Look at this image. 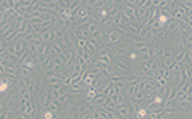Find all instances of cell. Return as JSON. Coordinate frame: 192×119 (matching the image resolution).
Masks as SVG:
<instances>
[{
  "label": "cell",
  "mask_w": 192,
  "mask_h": 119,
  "mask_svg": "<svg viewBox=\"0 0 192 119\" xmlns=\"http://www.w3.org/2000/svg\"><path fill=\"white\" fill-rule=\"evenodd\" d=\"M24 43H26V42H17V43H15V45H12L10 48H7L9 53H10L12 56H19V57H20V53L23 55L24 52H26V50H23Z\"/></svg>",
  "instance_id": "6da1fadb"
},
{
  "label": "cell",
  "mask_w": 192,
  "mask_h": 119,
  "mask_svg": "<svg viewBox=\"0 0 192 119\" xmlns=\"http://www.w3.org/2000/svg\"><path fill=\"white\" fill-rule=\"evenodd\" d=\"M122 15L126 17V19H129L130 22H133V20H136L138 19V13H136V9H130L128 7L125 3H123V6H122Z\"/></svg>",
  "instance_id": "7a4b0ae2"
},
{
  "label": "cell",
  "mask_w": 192,
  "mask_h": 119,
  "mask_svg": "<svg viewBox=\"0 0 192 119\" xmlns=\"http://www.w3.org/2000/svg\"><path fill=\"white\" fill-rule=\"evenodd\" d=\"M33 112H34V105H33L32 101H23L22 99V113L24 115H33Z\"/></svg>",
  "instance_id": "3957f363"
},
{
  "label": "cell",
  "mask_w": 192,
  "mask_h": 119,
  "mask_svg": "<svg viewBox=\"0 0 192 119\" xmlns=\"http://www.w3.org/2000/svg\"><path fill=\"white\" fill-rule=\"evenodd\" d=\"M50 93H49L48 90H42V93L39 96V101H40V105L43 106V108H46V106H50V103H52V98H50Z\"/></svg>",
  "instance_id": "277c9868"
},
{
  "label": "cell",
  "mask_w": 192,
  "mask_h": 119,
  "mask_svg": "<svg viewBox=\"0 0 192 119\" xmlns=\"http://www.w3.org/2000/svg\"><path fill=\"white\" fill-rule=\"evenodd\" d=\"M20 85L23 87H26L29 92H32V93H34L36 92V83H34V80L33 79H23L20 80Z\"/></svg>",
  "instance_id": "5b68a950"
},
{
  "label": "cell",
  "mask_w": 192,
  "mask_h": 119,
  "mask_svg": "<svg viewBox=\"0 0 192 119\" xmlns=\"http://www.w3.org/2000/svg\"><path fill=\"white\" fill-rule=\"evenodd\" d=\"M42 35V43H48L52 39H56V32L53 29H49L45 33H40Z\"/></svg>",
  "instance_id": "8992f818"
},
{
  "label": "cell",
  "mask_w": 192,
  "mask_h": 119,
  "mask_svg": "<svg viewBox=\"0 0 192 119\" xmlns=\"http://www.w3.org/2000/svg\"><path fill=\"white\" fill-rule=\"evenodd\" d=\"M46 82L50 83V85H63V79L62 78H59V76H55V75H52V73H49L48 78H46Z\"/></svg>",
  "instance_id": "52a82bcc"
},
{
  "label": "cell",
  "mask_w": 192,
  "mask_h": 119,
  "mask_svg": "<svg viewBox=\"0 0 192 119\" xmlns=\"http://www.w3.org/2000/svg\"><path fill=\"white\" fill-rule=\"evenodd\" d=\"M120 40V33L118 30H112L108 33V43H118Z\"/></svg>",
  "instance_id": "ba28073f"
},
{
  "label": "cell",
  "mask_w": 192,
  "mask_h": 119,
  "mask_svg": "<svg viewBox=\"0 0 192 119\" xmlns=\"http://www.w3.org/2000/svg\"><path fill=\"white\" fill-rule=\"evenodd\" d=\"M145 95H146V90H139L135 96H130V102L138 105L139 102H142V101L145 99Z\"/></svg>",
  "instance_id": "9c48e42d"
},
{
  "label": "cell",
  "mask_w": 192,
  "mask_h": 119,
  "mask_svg": "<svg viewBox=\"0 0 192 119\" xmlns=\"http://www.w3.org/2000/svg\"><path fill=\"white\" fill-rule=\"evenodd\" d=\"M153 68H155V65H153L152 59H148V60L142 62V73H146V72L152 71Z\"/></svg>",
  "instance_id": "30bf717a"
},
{
  "label": "cell",
  "mask_w": 192,
  "mask_h": 119,
  "mask_svg": "<svg viewBox=\"0 0 192 119\" xmlns=\"http://www.w3.org/2000/svg\"><path fill=\"white\" fill-rule=\"evenodd\" d=\"M111 98H112L113 102L116 103V106H120V105H123V102H125V98H123L122 93H115V95H112Z\"/></svg>",
  "instance_id": "8fae6325"
},
{
  "label": "cell",
  "mask_w": 192,
  "mask_h": 119,
  "mask_svg": "<svg viewBox=\"0 0 192 119\" xmlns=\"http://www.w3.org/2000/svg\"><path fill=\"white\" fill-rule=\"evenodd\" d=\"M149 35H151L152 37H155V39H156V37L162 39V37H165V36H166V30H162V29H160V30H153V29H151Z\"/></svg>",
  "instance_id": "7c38bea8"
},
{
  "label": "cell",
  "mask_w": 192,
  "mask_h": 119,
  "mask_svg": "<svg viewBox=\"0 0 192 119\" xmlns=\"http://www.w3.org/2000/svg\"><path fill=\"white\" fill-rule=\"evenodd\" d=\"M106 3L108 1H99V0H96V1H86V4H89V7H96V9H102Z\"/></svg>",
  "instance_id": "4fadbf2b"
},
{
  "label": "cell",
  "mask_w": 192,
  "mask_h": 119,
  "mask_svg": "<svg viewBox=\"0 0 192 119\" xmlns=\"http://www.w3.org/2000/svg\"><path fill=\"white\" fill-rule=\"evenodd\" d=\"M19 95L22 96V99H23V101H30V92H29L26 87H20Z\"/></svg>",
  "instance_id": "5bb4252c"
},
{
  "label": "cell",
  "mask_w": 192,
  "mask_h": 119,
  "mask_svg": "<svg viewBox=\"0 0 192 119\" xmlns=\"http://www.w3.org/2000/svg\"><path fill=\"white\" fill-rule=\"evenodd\" d=\"M86 46H88V39H83V37L76 39V49H85Z\"/></svg>",
  "instance_id": "9a60e30c"
},
{
  "label": "cell",
  "mask_w": 192,
  "mask_h": 119,
  "mask_svg": "<svg viewBox=\"0 0 192 119\" xmlns=\"http://www.w3.org/2000/svg\"><path fill=\"white\" fill-rule=\"evenodd\" d=\"M116 108H118V111H119L120 116H123V118H128V116H129V108H128V106L120 105V106H116Z\"/></svg>",
  "instance_id": "2e32d148"
},
{
  "label": "cell",
  "mask_w": 192,
  "mask_h": 119,
  "mask_svg": "<svg viewBox=\"0 0 192 119\" xmlns=\"http://www.w3.org/2000/svg\"><path fill=\"white\" fill-rule=\"evenodd\" d=\"M123 79H125L123 76H120V75H116V73H112V75L109 76V82H111V83H118V82H122Z\"/></svg>",
  "instance_id": "e0dca14e"
},
{
  "label": "cell",
  "mask_w": 192,
  "mask_h": 119,
  "mask_svg": "<svg viewBox=\"0 0 192 119\" xmlns=\"http://www.w3.org/2000/svg\"><path fill=\"white\" fill-rule=\"evenodd\" d=\"M136 119H146V108H138L136 109Z\"/></svg>",
  "instance_id": "ac0fdd59"
},
{
  "label": "cell",
  "mask_w": 192,
  "mask_h": 119,
  "mask_svg": "<svg viewBox=\"0 0 192 119\" xmlns=\"http://www.w3.org/2000/svg\"><path fill=\"white\" fill-rule=\"evenodd\" d=\"M17 73H20V76H22V78H24V76H27V75L30 73V69L22 65V66H19V68H17Z\"/></svg>",
  "instance_id": "d6986e66"
},
{
  "label": "cell",
  "mask_w": 192,
  "mask_h": 119,
  "mask_svg": "<svg viewBox=\"0 0 192 119\" xmlns=\"http://www.w3.org/2000/svg\"><path fill=\"white\" fill-rule=\"evenodd\" d=\"M115 66H116L119 71H122V72L125 71V72H130V73H132V71L129 69L128 65H126V63H122V62H119V60H118V62H115Z\"/></svg>",
  "instance_id": "ffe728a7"
},
{
  "label": "cell",
  "mask_w": 192,
  "mask_h": 119,
  "mask_svg": "<svg viewBox=\"0 0 192 119\" xmlns=\"http://www.w3.org/2000/svg\"><path fill=\"white\" fill-rule=\"evenodd\" d=\"M27 27H29V23H27V20H23L22 23L19 24V27H17V32L19 33H24L27 30Z\"/></svg>",
  "instance_id": "44dd1931"
},
{
  "label": "cell",
  "mask_w": 192,
  "mask_h": 119,
  "mask_svg": "<svg viewBox=\"0 0 192 119\" xmlns=\"http://www.w3.org/2000/svg\"><path fill=\"white\" fill-rule=\"evenodd\" d=\"M60 105H62V103L59 102L57 99H53V101H52V103H50V109H52L53 112H56V111H59V109H60Z\"/></svg>",
  "instance_id": "7402d4cb"
},
{
  "label": "cell",
  "mask_w": 192,
  "mask_h": 119,
  "mask_svg": "<svg viewBox=\"0 0 192 119\" xmlns=\"http://www.w3.org/2000/svg\"><path fill=\"white\" fill-rule=\"evenodd\" d=\"M99 62H102V63H108V65H111V62H112V59H111V56L108 55H100L99 56Z\"/></svg>",
  "instance_id": "603a6c76"
},
{
  "label": "cell",
  "mask_w": 192,
  "mask_h": 119,
  "mask_svg": "<svg viewBox=\"0 0 192 119\" xmlns=\"http://www.w3.org/2000/svg\"><path fill=\"white\" fill-rule=\"evenodd\" d=\"M144 76L146 78V79H156V69H152V71L146 72V73H144Z\"/></svg>",
  "instance_id": "cb8c5ba5"
},
{
  "label": "cell",
  "mask_w": 192,
  "mask_h": 119,
  "mask_svg": "<svg viewBox=\"0 0 192 119\" xmlns=\"http://www.w3.org/2000/svg\"><path fill=\"white\" fill-rule=\"evenodd\" d=\"M138 92H139L138 83H136V85H129V95H130V96H135Z\"/></svg>",
  "instance_id": "d4e9b609"
},
{
  "label": "cell",
  "mask_w": 192,
  "mask_h": 119,
  "mask_svg": "<svg viewBox=\"0 0 192 119\" xmlns=\"http://www.w3.org/2000/svg\"><path fill=\"white\" fill-rule=\"evenodd\" d=\"M23 66H26V68H29V69H33V68H34V60H33L32 57H27V59L24 60Z\"/></svg>",
  "instance_id": "484cf974"
},
{
  "label": "cell",
  "mask_w": 192,
  "mask_h": 119,
  "mask_svg": "<svg viewBox=\"0 0 192 119\" xmlns=\"http://www.w3.org/2000/svg\"><path fill=\"white\" fill-rule=\"evenodd\" d=\"M176 23H178L176 20H174V19H169V22L165 24V27H166V29H169V30H172V29H175V27H176Z\"/></svg>",
  "instance_id": "4316f807"
},
{
  "label": "cell",
  "mask_w": 192,
  "mask_h": 119,
  "mask_svg": "<svg viewBox=\"0 0 192 119\" xmlns=\"http://www.w3.org/2000/svg\"><path fill=\"white\" fill-rule=\"evenodd\" d=\"M43 118H45V119H53V118H55V112L52 111V109L45 111V112H43Z\"/></svg>",
  "instance_id": "83f0119b"
},
{
  "label": "cell",
  "mask_w": 192,
  "mask_h": 119,
  "mask_svg": "<svg viewBox=\"0 0 192 119\" xmlns=\"http://www.w3.org/2000/svg\"><path fill=\"white\" fill-rule=\"evenodd\" d=\"M103 105L109 106V108H116V103L112 101V98H111V96H108V98L105 99V103H103Z\"/></svg>",
  "instance_id": "f1b7e54d"
},
{
  "label": "cell",
  "mask_w": 192,
  "mask_h": 119,
  "mask_svg": "<svg viewBox=\"0 0 192 119\" xmlns=\"http://www.w3.org/2000/svg\"><path fill=\"white\" fill-rule=\"evenodd\" d=\"M185 56H186V50H182V52H179V53L175 56V60L176 62H184Z\"/></svg>",
  "instance_id": "f546056e"
},
{
  "label": "cell",
  "mask_w": 192,
  "mask_h": 119,
  "mask_svg": "<svg viewBox=\"0 0 192 119\" xmlns=\"http://www.w3.org/2000/svg\"><path fill=\"white\" fill-rule=\"evenodd\" d=\"M80 90H82V86H78V85H70V95H73V93H79Z\"/></svg>",
  "instance_id": "4dcf8cb0"
},
{
  "label": "cell",
  "mask_w": 192,
  "mask_h": 119,
  "mask_svg": "<svg viewBox=\"0 0 192 119\" xmlns=\"http://www.w3.org/2000/svg\"><path fill=\"white\" fill-rule=\"evenodd\" d=\"M69 96H70V93H64V95H62V96H59L57 98V101L60 103H64V102H67V99H69Z\"/></svg>",
  "instance_id": "1f68e13d"
},
{
  "label": "cell",
  "mask_w": 192,
  "mask_h": 119,
  "mask_svg": "<svg viewBox=\"0 0 192 119\" xmlns=\"http://www.w3.org/2000/svg\"><path fill=\"white\" fill-rule=\"evenodd\" d=\"M176 46H178V49H179V52H182V50H186V49H185L184 42H182V39H178V40H176Z\"/></svg>",
  "instance_id": "d6a6232c"
},
{
  "label": "cell",
  "mask_w": 192,
  "mask_h": 119,
  "mask_svg": "<svg viewBox=\"0 0 192 119\" xmlns=\"http://www.w3.org/2000/svg\"><path fill=\"white\" fill-rule=\"evenodd\" d=\"M179 106H181V108H185V109H191V108H192V103L188 102V101H184V102L179 103Z\"/></svg>",
  "instance_id": "836d02e7"
},
{
  "label": "cell",
  "mask_w": 192,
  "mask_h": 119,
  "mask_svg": "<svg viewBox=\"0 0 192 119\" xmlns=\"http://www.w3.org/2000/svg\"><path fill=\"white\" fill-rule=\"evenodd\" d=\"M102 35H103V30H102V29H97V30H96V32L93 33L90 37H95V39H97V37H102Z\"/></svg>",
  "instance_id": "e575fe53"
},
{
  "label": "cell",
  "mask_w": 192,
  "mask_h": 119,
  "mask_svg": "<svg viewBox=\"0 0 192 119\" xmlns=\"http://www.w3.org/2000/svg\"><path fill=\"white\" fill-rule=\"evenodd\" d=\"M85 50H86V52H89V53H93V52L96 50V46H93V45H89V43H88V46L85 48Z\"/></svg>",
  "instance_id": "d590c367"
},
{
  "label": "cell",
  "mask_w": 192,
  "mask_h": 119,
  "mask_svg": "<svg viewBox=\"0 0 192 119\" xmlns=\"http://www.w3.org/2000/svg\"><path fill=\"white\" fill-rule=\"evenodd\" d=\"M82 119H93V112L92 111H88L85 115H83V118Z\"/></svg>",
  "instance_id": "8d00e7d4"
},
{
  "label": "cell",
  "mask_w": 192,
  "mask_h": 119,
  "mask_svg": "<svg viewBox=\"0 0 192 119\" xmlns=\"http://www.w3.org/2000/svg\"><path fill=\"white\" fill-rule=\"evenodd\" d=\"M186 43H188L189 46H192V32L188 33V36H186Z\"/></svg>",
  "instance_id": "74e56055"
},
{
  "label": "cell",
  "mask_w": 192,
  "mask_h": 119,
  "mask_svg": "<svg viewBox=\"0 0 192 119\" xmlns=\"http://www.w3.org/2000/svg\"><path fill=\"white\" fill-rule=\"evenodd\" d=\"M189 57H191V60H192V48L189 49Z\"/></svg>",
  "instance_id": "f35d334b"
},
{
  "label": "cell",
  "mask_w": 192,
  "mask_h": 119,
  "mask_svg": "<svg viewBox=\"0 0 192 119\" xmlns=\"http://www.w3.org/2000/svg\"><path fill=\"white\" fill-rule=\"evenodd\" d=\"M27 119H34V118H27Z\"/></svg>",
  "instance_id": "ab89813d"
}]
</instances>
